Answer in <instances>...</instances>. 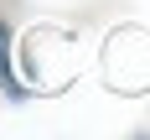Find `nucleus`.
<instances>
[]
</instances>
